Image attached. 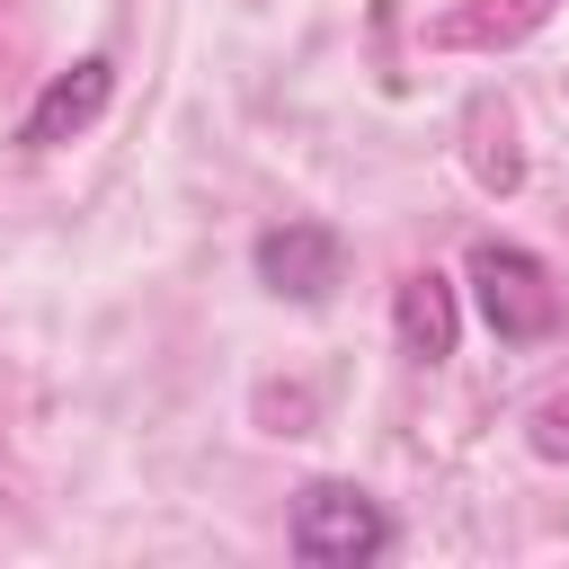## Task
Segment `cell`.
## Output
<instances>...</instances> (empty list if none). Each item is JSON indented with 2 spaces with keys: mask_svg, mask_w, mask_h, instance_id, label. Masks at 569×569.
Returning <instances> with one entry per match:
<instances>
[{
  "mask_svg": "<svg viewBox=\"0 0 569 569\" xmlns=\"http://www.w3.org/2000/svg\"><path fill=\"white\" fill-rule=\"evenodd\" d=\"M462 276H471V302H480V320H489L498 347H542V338L560 329V284H551V267H542L533 249H516V240H471Z\"/></svg>",
  "mask_w": 569,
  "mask_h": 569,
  "instance_id": "1",
  "label": "cell"
},
{
  "mask_svg": "<svg viewBox=\"0 0 569 569\" xmlns=\"http://www.w3.org/2000/svg\"><path fill=\"white\" fill-rule=\"evenodd\" d=\"M284 542H293V560H311V569H365V560L391 551V516H382V498L356 489V480H311V489L293 498Z\"/></svg>",
  "mask_w": 569,
  "mask_h": 569,
  "instance_id": "2",
  "label": "cell"
},
{
  "mask_svg": "<svg viewBox=\"0 0 569 569\" xmlns=\"http://www.w3.org/2000/svg\"><path fill=\"white\" fill-rule=\"evenodd\" d=\"M107 98H116V62H107V53H80V62L53 71V80L36 89V107L18 116V151H62V142H80V133L107 116Z\"/></svg>",
  "mask_w": 569,
  "mask_h": 569,
  "instance_id": "3",
  "label": "cell"
},
{
  "mask_svg": "<svg viewBox=\"0 0 569 569\" xmlns=\"http://www.w3.org/2000/svg\"><path fill=\"white\" fill-rule=\"evenodd\" d=\"M347 276V240L329 222H276L258 231V284L284 302H329V284Z\"/></svg>",
  "mask_w": 569,
  "mask_h": 569,
  "instance_id": "4",
  "label": "cell"
},
{
  "mask_svg": "<svg viewBox=\"0 0 569 569\" xmlns=\"http://www.w3.org/2000/svg\"><path fill=\"white\" fill-rule=\"evenodd\" d=\"M453 329H462L453 276L409 267V276H400V293H391V347H400L409 365H445V356H453Z\"/></svg>",
  "mask_w": 569,
  "mask_h": 569,
  "instance_id": "5",
  "label": "cell"
},
{
  "mask_svg": "<svg viewBox=\"0 0 569 569\" xmlns=\"http://www.w3.org/2000/svg\"><path fill=\"white\" fill-rule=\"evenodd\" d=\"M551 9L560 0H462V9H445L427 27V44H445V53H498V44H525Z\"/></svg>",
  "mask_w": 569,
  "mask_h": 569,
  "instance_id": "6",
  "label": "cell"
},
{
  "mask_svg": "<svg viewBox=\"0 0 569 569\" xmlns=\"http://www.w3.org/2000/svg\"><path fill=\"white\" fill-rule=\"evenodd\" d=\"M525 445H533L542 462H569V391L533 400V418H525Z\"/></svg>",
  "mask_w": 569,
  "mask_h": 569,
  "instance_id": "7",
  "label": "cell"
}]
</instances>
